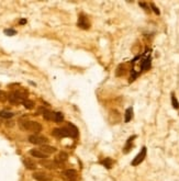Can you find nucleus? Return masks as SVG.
<instances>
[{"instance_id": "9d476101", "label": "nucleus", "mask_w": 179, "mask_h": 181, "mask_svg": "<svg viewBox=\"0 0 179 181\" xmlns=\"http://www.w3.org/2000/svg\"><path fill=\"white\" fill-rule=\"evenodd\" d=\"M30 155L32 157H35V158H40V159H46L47 158V155L45 153H43L42 151H40V149H31Z\"/></svg>"}, {"instance_id": "20e7f679", "label": "nucleus", "mask_w": 179, "mask_h": 181, "mask_svg": "<svg viewBox=\"0 0 179 181\" xmlns=\"http://www.w3.org/2000/svg\"><path fill=\"white\" fill-rule=\"evenodd\" d=\"M29 142L30 143H32V144H34V145H45L46 143L49 142V139L46 138L45 136H41V135H30L29 136Z\"/></svg>"}, {"instance_id": "4be33fe9", "label": "nucleus", "mask_w": 179, "mask_h": 181, "mask_svg": "<svg viewBox=\"0 0 179 181\" xmlns=\"http://www.w3.org/2000/svg\"><path fill=\"white\" fill-rule=\"evenodd\" d=\"M101 164H102L103 166L106 167L107 169H110L111 167H112V161H111L110 158H106V159H103L102 161H101Z\"/></svg>"}, {"instance_id": "f3484780", "label": "nucleus", "mask_w": 179, "mask_h": 181, "mask_svg": "<svg viewBox=\"0 0 179 181\" xmlns=\"http://www.w3.org/2000/svg\"><path fill=\"white\" fill-rule=\"evenodd\" d=\"M133 118V109L132 108H129L126 111H125V116H124V121L125 123H129L131 120Z\"/></svg>"}, {"instance_id": "1a4fd4ad", "label": "nucleus", "mask_w": 179, "mask_h": 181, "mask_svg": "<svg viewBox=\"0 0 179 181\" xmlns=\"http://www.w3.org/2000/svg\"><path fill=\"white\" fill-rule=\"evenodd\" d=\"M40 164L47 169H56L57 167H59L56 161H53V160H49V159H42L40 161Z\"/></svg>"}, {"instance_id": "412c9836", "label": "nucleus", "mask_w": 179, "mask_h": 181, "mask_svg": "<svg viewBox=\"0 0 179 181\" xmlns=\"http://www.w3.org/2000/svg\"><path fill=\"white\" fill-rule=\"evenodd\" d=\"M111 113V118L113 116V119H111V121H113L114 123H117V122H119V120H120V114H119V112L118 111H115V110H113V111L110 112Z\"/></svg>"}, {"instance_id": "bb28decb", "label": "nucleus", "mask_w": 179, "mask_h": 181, "mask_svg": "<svg viewBox=\"0 0 179 181\" xmlns=\"http://www.w3.org/2000/svg\"><path fill=\"white\" fill-rule=\"evenodd\" d=\"M27 23V20L25 19H22V20H20V24H25Z\"/></svg>"}, {"instance_id": "2eb2a0df", "label": "nucleus", "mask_w": 179, "mask_h": 181, "mask_svg": "<svg viewBox=\"0 0 179 181\" xmlns=\"http://www.w3.org/2000/svg\"><path fill=\"white\" fill-rule=\"evenodd\" d=\"M43 118L45 119L46 121H54V112L50 111V110H46L42 113Z\"/></svg>"}, {"instance_id": "7ed1b4c3", "label": "nucleus", "mask_w": 179, "mask_h": 181, "mask_svg": "<svg viewBox=\"0 0 179 181\" xmlns=\"http://www.w3.org/2000/svg\"><path fill=\"white\" fill-rule=\"evenodd\" d=\"M8 99L12 104H19V103L23 102L24 100H27V96H25L23 92H20V91H15V92H11V94L8 96Z\"/></svg>"}, {"instance_id": "dca6fc26", "label": "nucleus", "mask_w": 179, "mask_h": 181, "mask_svg": "<svg viewBox=\"0 0 179 181\" xmlns=\"http://www.w3.org/2000/svg\"><path fill=\"white\" fill-rule=\"evenodd\" d=\"M125 72H126V69H125V65H123V64H121V65H119L118 67H117V70H115V75L118 76H123L125 75Z\"/></svg>"}, {"instance_id": "423d86ee", "label": "nucleus", "mask_w": 179, "mask_h": 181, "mask_svg": "<svg viewBox=\"0 0 179 181\" xmlns=\"http://www.w3.org/2000/svg\"><path fill=\"white\" fill-rule=\"evenodd\" d=\"M77 25H78L80 29H84V30H87L90 27V22H89L88 18L84 14H80L79 15V19H78V22H77Z\"/></svg>"}, {"instance_id": "393cba45", "label": "nucleus", "mask_w": 179, "mask_h": 181, "mask_svg": "<svg viewBox=\"0 0 179 181\" xmlns=\"http://www.w3.org/2000/svg\"><path fill=\"white\" fill-rule=\"evenodd\" d=\"M151 7H152V10L155 12V13H156V14H157V15L161 14V11L158 10V8H157V7H156V6H155L154 3H151Z\"/></svg>"}, {"instance_id": "39448f33", "label": "nucleus", "mask_w": 179, "mask_h": 181, "mask_svg": "<svg viewBox=\"0 0 179 181\" xmlns=\"http://www.w3.org/2000/svg\"><path fill=\"white\" fill-rule=\"evenodd\" d=\"M62 177L65 181H75L77 178V171L74 169H67L62 172Z\"/></svg>"}, {"instance_id": "f03ea898", "label": "nucleus", "mask_w": 179, "mask_h": 181, "mask_svg": "<svg viewBox=\"0 0 179 181\" xmlns=\"http://www.w3.org/2000/svg\"><path fill=\"white\" fill-rule=\"evenodd\" d=\"M19 126H20L21 130L31 131V132H34V133H40L42 131V125H41L39 122H35V121L20 120Z\"/></svg>"}, {"instance_id": "f8f14e48", "label": "nucleus", "mask_w": 179, "mask_h": 181, "mask_svg": "<svg viewBox=\"0 0 179 181\" xmlns=\"http://www.w3.org/2000/svg\"><path fill=\"white\" fill-rule=\"evenodd\" d=\"M23 165H24L25 168L29 169V170H35V169H37L35 164H34L31 159H29V158H25V159H23Z\"/></svg>"}, {"instance_id": "4468645a", "label": "nucleus", "mask_w": 179, "mask_h": 181, "mask_svg": "<svg viewBox=\"0 0 179 181\" xmlns=\"http://www.w3.org/2000/svg\"><path fill=\"white\" fill-rule=\"evenodd\" d=\"M67 158H68V156H67L66 153H64V151H61V153L58 154V156L56 157L55 161H56L57 164H62V163H64V161H66Z\"/></svg>"}, {"instance_id": "a878e982", "label": "nucleus", "mask_w": 179, "mask_h": 181, "mask_svg": "<svg viewBox=\"0 0 179 181\" xmlns=\"http://www.w3.org/2000/svg\"><path fill=\"white\" fill-rule=\"evenodd\" d=\"M140 6L142 7V8H143L144 10H146V11H149V7H147V5H146L145 2H142V1H141V2H140Z\"/></svg>"}, {"instance_id": "a211bd4d", "label": "nucleus", "mask_w": 179, "mask_h": 181, "mask_svg": "<svg viewBox=\"0 0 179 181\" xmlns=\"http://www.w3.org/2000/svg\"><path fill=\"white\" fill-rule=\"evenodd\" d=\"M14 116V113L13 112H10V111H6V110H2V111H0V118L2 119H11Z\"/></svg>"}, {"instance_id": "b1692460", "label": "nucleus", "mask_w": 179, "mask_h": 181, "mask_svg": "<svg viewBox=\"0 0 179 181\" xmlns=\"http://www.w3.org/2000/svg\"><path fill=\"white\" fill-rule=\"evenodd\" d=\"M5 33H6L7 35L11 36V35H14L17 32H15V30H12V29H7V30H5Z\"/></svg>"}, {"instance_id": "ddd939ff", "label": "nucleus", "mask_w": 179, "mask_h": 181, "mask_svg": "<svg viewBox=\"0 0 179 181\" xmlns=\"http://www.w3.org/2000/svg\"><path fill=\"white\" fill-rule=\"evenodd\" d=\"M136 136L135 135H133V136H131L130 138L128 139V142H126V145H125V147H124V149H123V153L124 154H128L129 151L132 149V147H133V144H132V142H133V139L135 138Z\"/></svg>"}, {"instance_id": "6e6552de", "label": "nucleus", "mask_w": 179, "mask_h": 181, "mask_svg": "<svg viewBox=\"0 0 179 181\" xmlns=\"http://www.w3.org/2000/svg\"><path fill=\"white\" fill-rule=\"evenodd\" d=\"M33 178L37 181H51L52 176L47 175L45 172H34Z\"/></svg>"}, {"instance_id": "f257e3e1", "label": "nucleus", "mask_w": 179, "mask_h": 181, "mask_svg": "<svg viewBox=\"0 0 179 181\" xmlns=\"http://www.w3.org/2000/svg\"><path fill=\"white\" fill-rule=\"evenodd\" d=\"M77 134H78L77 127L72 123H68L65 127L53 130V135L56 137H76Z\"/></svg>"}, {"instance_id": "6ab92c4d", "label": "nucleus", "mask_w": 179, "mask_h": 181, "mask_svg": "<svg viewBox=\"0 0 179 181\" xmlns=\"http://www.w3.org/2000/svg\"><path fill=\"white\" fill-rule=\"evenodd\" d=\"M64 121V115L62 112H54V122L56 123H62Z\"/></svg>"}, {"instance_id": "9b49d317", "label": "nucleus", "mask_w": 179, "mask_h": 181, "mask_svg": "<svg viewBox=\"0 0 179 181\" xmlns=\"http://www.w3.org/2000/svg\"><path fill=\"white\" fill-rule=\"evenodd\" d=\"M40 151H42L43 153L49 155V154H54L55 151H56V148L54 146H50V145H42L41 148H40Z\"/></svg>"}, {"instance_id": "aec40b11", "label": "nucleus", "mask_w": 179, "mask_h": 181, "mask_svg": "<svg viewBox=\"0 0 179 181\" xmlns=\"http://www.w3.org/2000/svg\"><path fill=\"white\" fill-rule=\"evenodd\" d=\"M22 104H23L24 108L27 109V110H32V109L34 108V102L32 101V100H29V99L24 100V101L22 102Z\"/></svg>"}, {"instance_id": "5701e85b", "label": "nucleus", "mask_w": 179, "mask_h": 181, "mask_svg": "<svg viewBox=\"0 0 179 181\" xmlns=\"http://www.w3.org/2000/svg\"><path fill=\"white\" fill-rule=\"evenodd\" d=\"M171 104H173L174 109H178L179 108V102L178 100L176 99V96L174 94H171Z\"/></svg>"}, {"instance_id": "0eeeda50", "label": "nucleus", "mask_w": 179, "mask_h": 181, "mask_svg": "<svg viewBox=\"0 0 179 181\" xmlns=\"http://www.w3.org/2000/svg\"><path fill=\"white\" fill-rule=\"evenodd\" d=\"M145 157H146V147H142V151L136 155V157H135L133 159V161H132V166L140 165L143 160L145 159Z\"/></svg>"}]
</instances>
